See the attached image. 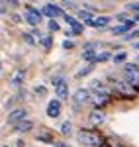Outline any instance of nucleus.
Wrapping results in <instances>:
<instances>
[{
	"instance_id": "nucleus-15",
	"label": "nucleus",
	"mask_w": 139,
	"mask_h": 147,
	"mask_svg": "<svg viewBox=\"0 0 139 147\" xmlns=\"http://www.w3.org/2000/svg\"><path fill=\"white\" fill-rule=\"evenodd\" d=\"M37 139H39V141H45V143H53V145H55V136H53V134H49L47 129L39 131V134H37Z\"/></svg>"
},
{
	"instance_id": "nucleus-23",
	"label": "nucleus",
	"mask_w": 139,
	"mask_h": 147,
	"mask_svg": "<svg viewBox=\"0 0 139 147\" xmlns=\"http://www.w3.org/2000/svg\"><path fill=\"white\" fill-rule=\"evenodd\" d=\"M47 28H49V32H59V24L55 22V20H49Z\"/></svg>"
},
{
	"instance_id": "nucleus-27",
	"label": "nucleus",
	"mask_w": 139,
	"mask_h": 147,
	"mask_svg": "<svg viewBox=\"0 0 139 147\" xmlns=\"http://www.w3.org/2000/svg\"><path fill=\"white\" fill-rule=\"evenodd\" d=\"M128 10H133V12H139V4L133 2V4H128Z\"/></svg>"
},
{
	"instance_id": "nucleus-14",
	"label": "nucleus",
	"mask_w": 139,
	"mask_h": 147,
	"mask_svg": "<svg viewBox=\"0 0 139 147\" xmlns=\"http://www.w3.org/2000/svg\"><path fill=\"white\" fill-rule=\"evenodd\" d=\"M41 12H43L45 16H49V18H57V16H61V14H63V12H61V8H59V6H53V4H47Z\"/></svg>"
},
{
	"instance_id": "nucleus-2",
	"label": "nucleus",
	"mask_w": 139,
	"mask_h": 147,
	"mask_svg": "<svg viewBox=\"0 0 139 147\" xmlns=\"http://www.w3.org/2000/svg\"><path fill=\"white\" fill-rule=\"evenodd\" d=\"M112 98H114V92L108 90V88H100V90H94L92 94H90V102H92V106L96 110L106 108V106L112 102Z\"/></svg>"
},
{
	"instance_id": "nucleus-31",
	"label": "nucleus",
	"mask_w": 139,
	"mask_h": 147,
	"mask_svg": "<svg viewBox=\"0 0 139 147\" xmlns=\"http://www.w3.org/2000/svg\"><path fill=\"white\" fill-rule=\"evenodd\" d=\"M35 92H37L39 96H43V94H45V88H43V86H39V88H35Z\"/></svg>"
},
{
	"instance_id": "nucleus-38",
	"label": "nucleus",
	"mask_w": 139,
	"mask_h": 147,
	"mask_svg": "<svg viewBox=\"0 0 139 147\" xmlns=\"http://www.w3.org/2000/svg\"><path fill=\"white\" fill-rule=\"evenodd\" d=\"M137 61H139V57H137Z\"/></svg>"
},
{
	"instance_id": "nucleus-7",
	"label": "nucleus",
	"mask_w": 139,
	"mask_h": 147,
	"mask_svg": "<svg viewBox=\"0 0 139 147\" xmlns=\"http://www.w3.org/2000/svg\"><path fill=\"white\" fill-rule=\"evenodd\" d=\"M22 120H26V110H24V108L12 110V112L8 114V124H12V125H16L18 122H22Z\"/></svg>"
},
{
	"instance_id": "nucleus-35",
	"label": "nucleus",
	"mask_w": 139,
	"mask_h": 147,
	"mask_svg": "<svg viewBox=\"0 0 139 147\" xmlns=\"http://www.w3.org/2000/svg\"><path fill=\"white\" fill-rule=\"evenodd\" d=\"M135 49H137V51H139V43H135Z\"/></svg>"
},
{
	"instance_id": "nucleus-20",
	"label": "nucleus",
	"mask_w": 139,
	"mask_h": 147,
	"mask_svg": "<svg viewBox=\"0 0 139 147\" xmlns=\"http://www.w3.org/2000/svg\"><path fill=\"white\" fill-rule=\"evenodd\" d=\"M110 53H108V51H102V53H98V55H96V59H94V63H106V61H108V59H110Z\"/></svg>"
},
{
	"instance_id": "nucleus-11",
	"label": "nucleus",
	"mask_w": 139,
	"mask_h": 147,
	"mask_svg": "<svg viewBox=\"0 0 139 147\" xmlns=\"http://www.w3.org/2000/svg\"><path fill=\"white\" fill-rule=\"evenodd\" d=\"M14 129H16V131H22V134H26V131H32V129H34V122L26 118V120H22V122H18V124L14 125Z\"/></svg>"
},
{
	"instance_id": "nucleus-24",
	"label": "nucleus",
	"mask_w": 139,
	"mask_h": 147,
	"mask_svg": "<svg viewBox=\"0 0 139 147\" xmlns=\"http://www.w3.org/2000/svg\"><path fill=\"white\" fill-rule=\"evenodd\" d=\"M22 37H24V41L28 43V45H35V41H34V37L30 34H22Z\"/></svg>"
},
{
	"instance_id": "nucleus-1",
	"label": "nucleus",
	"mask_w": 139,
	"mask_h": 147,
	"mask_svg": "<svg viewBox=\"0 0 139 147\" xmlns=\"http://www.w3.org/2000/svg\"><path fill=\"white\" fill-rule=\"evenodd\" d=\"M79 141H81L84 147H98V145H104L106 143V137L100 134V131H96V129H79Z\"/></svg>"
},
{
	"instance_id": "nucleus-28",
	"label": "nucleus",
	"mask_w": 139,
	"mask_h": 147,
	"mask_svg": "<svg viewBox=\"0 0 139 147\" xmlns=\"http://www.w3.org/2000/svg\"><path fill=\"white\" fill-rule=\"evenodd\" d=\"M63 47H65V49H73V47H75V43H73L71 39H67V41L63 43Z\"/></svg>"
},
{
	"instance_id": "nucleus-25",
	"label": "nucleus",
	"mask_w": 139,
	"mask_h": 147,
	"mask_svg": "<svg viewBox=\"0 0 139 147\" xmlns=\"http://www.w3.org/2000/svg\"><path fill=\"white\" fill-rule=\"evenodd\" d=\"M92 67H94V65H88V67H86V69H82V71H79V75H77V77L81 79V77H84V75H88V73L92 71Z\"/></svg>"
},
{
	"instance_id": "nucleus-21",
	"label": "nucleus",
	"mask_w": 139,
	"mask_h": 147,
	"mask_svg": "<svg viewBox=\"0 0 139 147\" xmlns=\"http://www.w3.org/2000/svg\"><path fill=\"white\" fill-rule=\"evenodd\" d=\"M71 129H73V124H71L69 120H67V122H63V125H61V134H63V136H69Z\"/></svg>"
},
{
	"instance_id": "nucleus-36",
	"label": "nucleus",
	"mask_w": 139,
	"mask_h": 147,
	"mask_svg": "<svg viewBox=\"0 0 139 147\" xmlns=\"http://www.w3.org/2000/svg\"><path fill=\"white\" fill-rule=\"evenodd\" d=\"M98 147H108V143H104V145H98Z\"/></svg>"
},
{
	"instance_id": "nucleus-33",
	"label": "nucleus",
	"mask_w": 139,
	"mask_h": 147,
	"mask_svg": "<svg viewBox=\"0 0 139 147\" xmlns=\"http://www.w3.org/2000/svg\"><path fill=\"white\" fill-rule=\"evenodd\" d=\"M133 35H135V37H139V30H137V32H133Z\"/></svg>"
},
{
	"instance_id": "nucleus-17",
	"label": "nucleus",
	"mask_w": 139,
	"mask_h": 147,
	"mask_svg": "<svg viewBox=\"0 0 139 147\" xmlns=\"http://www.w3.org/2000/svg\"><path fill=\"white\" fill-rule=\"evenodd\" d=\"M79 20H81V22H84V24H90L94 18H92V14H90V12H86V10H79Z\"/></svg>"
},
{
	"instance_id": "nucleus-19",
	"label": "nucleus",
	"mask_w": 139,
	"mask_h": 147,
	"mask_svg": "<svg viewBox=\"0 0 139 147\" xmlns=\"http://www.w3.org/2000/svg\"><path fill=\"white\" fill-rule=\"evenodd\" d=\"M126 59H128V53H126V51H120V53H116V55L112 57V61H114L116 65H122V63H126Z\"/></svg>"
},
{
	"instance_id": "nucleus-8",
	"label": "nucleus",
	"mask_w": 139,
	"mask_h": 147,
	"mask_svg": "<svg viewBox=\"0 0 139 147\" xmlns=\"http://www.w3.org/2000/svg\"><path fill=\"white\" fill-rule=\"evenodd\" d=\"M41 14H43V12L35 10V8H28V12H26V20L32 24V26H37V24L41 22Z\"/></svg>"
},
{
	"instance_id": "nucleus-12",
	"label": "nucleus",
	"mask_w": 139,
	"mask_h": 147,
	"mask_svg": "<svg viewBox=\"0 0 139 147\" xmlns=\"http://www.w3.org/2000/svg\"><path fill=\"white\" fill-rule=\"evenodd\" d=\"M108 24H110V18H108V16H100V18H94L88 26H90V28H96V30H104Z\"/></svg>"
},
{
	"instance_id": "nucleus-6",
	"label": "nucleus",
	"mask_w": 139,
	"mask_h": 147,
	"mask_svg": "<svg viewBox=\"0 0 139 147\" xmlns=\"http://www.w3.org/2000/svg\"><path fill=\"white\" fill-rule=\"evenodd\" d=\"M131 28H135V20H128L126 24H120L116 28H112V34L114 35H124V34H128Z\"/></svg>"
},
{
	"instance_id": "nucleus-10",
	"label": "nucleus",
	"mask_w": 139,
	"mask_h": 147,
	"mask_svg": "<svg viewBox=\"0 0 139 147\" xmlns=\"http://www.w3.org/2000/svg\"><path fill=\"white\" fill-rule=\"evenodd\" d=\"M59 114H61V102L51 100L47 104V116H49V118H59Z\"/></svg>"
},
{
	"instance_id": "nucleus-16",
	"label": "nucleus",
	"mask_w": 139,
	"mask_h": 147,
	"mask_svg": "<svg viewBox=\"0 0 139 147\" xmlns=\"http://www.w3.org/2000/svg\"><path fill=\"white\" fill-rule=\"evenodd\" d=\"M104 120H106V116L100 112V110H94V112L90 114V122H94V124H102Z\"/></svg>"
},
{
	"instance_id": "nucleus-26",
	"label": "nucleus",
	"mask_w": 139,
	"mask_h": 147,
	"mask_svg": "<svg viewBox=\"0 0 139 147\" xmlns=\"http://www.w3.org/2000/svg\"><path fill=\"white\" fill-rule=\"evenodd\" d=\"M63 6H65V8H71V10H77L75 2H71V0H65V2H63Z\"/></svg>"
},
{
	"instance_id": "nucleus-18",
	"label": "nucleus",
	"mask_w": 139,
	"mask_h": 147,
	"mask_svg": "<svg viewBox=\"0 0 139 147\" xmlns=\"http://www.w3.org/2000/svg\"><path fill=\"white\" fill-rule=\"evenodd\" d=\"M96 55H98V53H94V49H84V51H82V59L88 61V63H94Z\"/></svg>"
},
{
	"instance_id": "nucleus-30",
	"label": "nucleus",
	"mask_w": 139,
	"mask_h": 147,
	"mask_svg": "<svg viewBox=\"0 0 139 147\" xmlns=\"http://www.w3.org/2000/svg\"><path fill=\"white\" fill-rule=\"evenodd\" d=\"M41 43H43V47H49V45H51V39H49V37H43Z\"/></svg>"
},
{
	"instance_id": "nucleus-37",
	"label": "nucleus",
	"mask_w": 139,
	"mask_h": 147,
	"mask_svg": "<svg viewBox=\"0 0 139 147\" xmlns=\"http://www.w3.org/2000/svg\"><path fill=\"white\" fill-rule=\"evenodd\" d=\"M0 69H2V65H0Z\"/></svg>"
},
{
	"instance_id": "nucleus-34",
	"label": "nucleus",
	"mask_w": 139,
	"mask_h": 147,
	"mask_svg": "<svg viewBox=\"0 0 139 147\" xmlns=\"http://www.w3.org/2000/svg\"><path fill=\"white\" fill-rule=\"evenodd\" d=\"M137 20H139V12H137V16H135V22H137Z\"/></svg>"
},
{
	"instance_id": "nucleus-32",
	"label": "nucleus",
	"mask_w": 139,
	"mask_h": 147,
	"mask_svg": "<svg viewBox=\"0 0 139 147\" xmlns=\"http://www.w3.org/2000/svg\"><path fill=\"white\" fill-rule=\"evenodd\" d=\"M55 147H65V145H63V143H57V141H55Z\"/></svg>"
},
{
	"instance_id": "nucleus-9",
	"label": "nucleus",
	"mask_w": 139,
	"mask_h": 147,
	"mask_svg": "<svg viewBox=\"0 0 139 147\" xmlns=\"http://www.w3.org/2000/svg\"><path fill=\"white\" fill-rule=\"evenodd\" d=\"M73 100H75V104H84L86 100H90V90L88 88H79L73 94Z\"/></svg>"
},
{
	"instance_id": "nucleus-29",
	"label": "nucleus",
	"mask_w": 139,
	"mask_h": 147,
	"mask_svg": "<svg viewBox=\"0 0 139 147\" xmlns=\"http://www.w3.org/2000/svg\"><path fill=\"white\" fill-rule=\"evenodd\" d=\"M90 88H102V82H100V80H92Z\"/></svg>"
},
{
	"instance_id": "nucleus-3",
	"label": "nucleus",
	"mask_w": 139,
	"mask_h": 147,
	"mask_svg": "<svg viewBox=\"0 0 139 147\" xmlns=\"http://www.w3.org/2000/svg\"><path fill=\"white\" fill-rule=\"evenodd\" d=\"M110 80L114 82V90H112V92H114V96H118V98H135V96H137L135 88H133L131 84H128L124 79L116 80V79L110 77Z\"/></svg>"
},
{
	"instance_id": "nucleus-4",
	"label": "nucleus",
	"mask_w": 139,
	"mask_h": 147,
	"mask_svg": "<svg viewBox=\"0 0 139 147\" xmlns=\"http://www.w3.org/2000/svg\"><path fill=\"white\" fill-rule=\"evenodd\" d=\"M124 80L128 84H131L135 88V92L139 94V65H135V63H126L124 65Z\"/></svg>"
},
{
	"instance_id": "nucleus-13",
	"label": "nucleus",
	"mask_w": 139,
	"mask_h": 147,
	"mask_svg": "<svg viewBox=\"0 0 139 147\" xmlns=\"http://www.w3.org/2000/svg\"><path fill=\"white\" fill-rule=\"evenodd\" d=\"M65 22L69 24L71 28H73V32L75 34H81L82 32V22H79V20H75L73 16H69V14H65Z\"/></svg>"
},
{
	"instance_id": "nucleus-5",
	"label": "nucleus",
	"mask_w": 139,
	"mask_h": 147,
	"mask_svg": "<svg viewBox=\"0 0 139 147\" xmlns=\"http://www.w3.org/2000/svg\"><path fill=\"white\" fill-rule=\"evenodd\" d=\"M53 82V90L57 94L61 100H65V98H69V84L65 82V80L61 79V77H55V79L51 80Z\"/></svg>"
},
{
	"instance_id": "nucleus-22",
	"label": "nucleus",
	"mask_w": 139,
	"mask_h": 147,
	"mask_svg": "<svg viewBox=\"0 0 139 147\" xmlns=\"http://www.w3.org/2000/svg\"><path fill=\"white\" fill-rule=\"evenodd\" d=\"M106 143H108V147H124V143L118 139H106Z\"/></svg>"
}]
</instances>
